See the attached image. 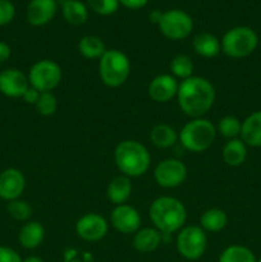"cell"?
<instances>
[{
  "label": "cell",
  "instance_id": "36",
  "mask_svg": "<svg viewBox=\"0 0 261 262\" xmlns=\"http://www.w3.org/2000/svg\"><path fill=\"white\" fill-rule=\"evenodd\" d=\"M38 96H40V92H38L37 90H35L33 87H28V90L25 92V95H23L22 97L27 104L35 105L36 102H37Z\"/></svg>",
  "mask_w": 261,
  "mask_h": 262
},
{
  "label": "cell",
  "instance_id": "24",
  "mask_svg": "<svg viewBox=\"0 0 261 262\" xmlns=\"http://www.w3.org/2000/svg\"><path fill=\"white\" fill-rule=\"evenodd\" d=\"M176 129L168 124H158L153 128L150 133V140L154 146L159 148L171 147L177 142Z\"/></svg>",
  "mask_w": 261,
  "mask_h": 262
},
{
  "label": "cell",
  "instance_id": "12",
  "mask_svg": "<svg viewBox=\"0 0 261 262\" xmlns=\"http://www.w3.org/2000/svg\"><path fill=\"white\" fill-rule=\"evenodd\" d=\"M26 188V178L20 170L8 168L0 173V199L14 201L19 199Z\"/></svg>",
  "mask_w": 261,
  "mask_h": 262
},
{
  "label": "cell",
  "instance_id": "34",
  "mask_svg": "<svg viewBox=\"0 0 261 262\" xmlns=\"http://www.w3.org/2000/svg\"><path fill=\"white\" fill-rule=\"evenodd\" d=\"M18 252L7 246H0V262H22Z\"/></svg>",
  "mask_w": 261,
  "mask_h": 262
},
{
  "label": "cell",
  "instance_id": "27",
  "mask_svg": "<svg viewBox=\"0 0 261 262\" xmlns=\"http://www.w3.org/2000/svg\"><path fill=\"white\" fill-rule=\"evenodd\" d=\"M219 262H256V257L247 247L234 245L223 251Z\"/></svg>",
  "mask_w": 261,
  "mask_h": 262
},
{
  "label": "cell",
  "instance_id": "41",
  "mask_svg": "<svg viewBox=\"0 0 261 262\" xmlns=\"http://www.w3.org/2000/svg\"><path fill=\"white\" fill-rule=\"evenodd\" d=\"M61 2H64V0H61Z\"/></svg>",
  "mask_w": 261,
  "mask_h": 262
},
{
  "label": "cell",
  "instance_id": "20",
  "mask_svg": "<svg viewBox=\"0 0 261 262\" xmlns=\"http://www.w3.org/2000/svg\"><path fill=\"white\" fill-rule=\"evenodd\" d=\"M132 193V183L125 176L115 177L107 186L106 196L113 204L123 205Z\"/></svg>",
  "mask_w": 261,
  "mask_h": 262
},
{
  "label": "cell",
  "instance_id": "22",
  "mask_svg": "<svg viewBox=\"0 0 261 262\" xmlns=\"http://www.w3.org/2000/svg\"><path fill=\"white\" fill-rule=\"evenodd\" d=\"M223 160L229 166H240L247 158V146L242 140L233 138L223 147Z\"/></svg>",
  "mask_w": 261,
  "mask_h": 262
},
{
  "label": "cell",
  "instance_id": "10",
  "mask_svg": "<svg viewBox=\"0 0 261 262\" xmlns=\"http://www.w3.org/2000/svg\"><path fill=\"white\" fill-rule=\"evenodd\" d=\"M156 183L164 188H176L181 186L187 177V169L177 159H165L156 165L154 170Z\"/></svg>",
  "mask_w": 261,
  "mask_h": 262
},
{
  "label": "cell",
  "instance_id": "28",
  "mask_svg": "<svg viewBox=\"0 0 261 262\" xmlns=\"http://www.w3.org/2000/svg\"><path fill=\"white\" fill-rule=\"evenodd\" d=\"M170 71L178 78L187 79L192 77L193 72V63L191 58L187 55H177L170 61Z\"/></svg>",
  "mask_w": 261,
  "mask_h": 262
},
{
  "label": "cell",
  "instance_id": "40",
  "mask_svg": "<svg viewBox=\"0 0 261 262\" xmlns=\"http://www.w3.org/2000/svg\"><path fill=\"white\" fill-rule=\"evenodd\" d=\"M258 262H261V258H260V260H258Z\"/></svg>",
  "mask_w": 261,
  "mask_h": 262
},
{
  "label": "cell",
  "instance_id": "11",
  "mask_svg": "<svg viewBox=\"0 0 261 262\" xmlns=\"http://www.w3.org/2000/svg\"><path fill=\"white\" fill-rule=\"evenodd\" d=\"M76 232L86 242H97L106 235L107 223L101 215L90 212L77 222Z\"/></svg>",
  "mask_w": 261,
  "mask_h": 262
},
{
  "label": "cell",
  "instance_id": "21",
  "mask_svg": "<svg viewBox=\"0 0 261 262\" xmlns=\"http://www.w3.org/2000/svg\"><path fill=\"white\" fill-rule=\"evenodd\" d=\"M193 49L200 56L214 58L222 50V42L212 33L202 32L193 38Z\"/></svg>",
  "mask_w": 261,
  "mask_h": 262
},
{
  "label": "cell",
  "instance_id": "8",
  "mask_svg": "<svg viewBox=\"0 0 261 262\" xmlns=\"http://www.w3.org/2000/svg\"><path fill=\"white\" fill-rule=\"evenodd\" d=\"M160 32L170 40H183L191 35L193 30V20L186 12L171 9L161 14L158 23Z\"/></svg>",
  "mask_w": 261,
  "mask_h": 262
},
{
  "label": "cell",
  "instance_id": "14",
  "mask_svg": "<svg viewBox=\"0 0 261 262\" xmlns=\"http://www.w3.org/2000/svg\"><path fill=\"white\" fill-rule=\"evenodd\" d=\"M112 225L123 234L136 233L140 229L141 217L137 210L129 205H118L110 215Z\"/></svg>",
  "mask_w": 261,
  "mask_h": 262
},
{
  "label": "cell",
  "instance_id": "17",
  "mask_svg": "<svg viewBox=\"0 0 261 262\" xmlns=\"http://www.w3.org/2000/svg\"><path fill=\"white\" fill-rule=\"evenodd\" d=\"M240 136L246 146L261 147V110L246 118L241 127Z\"/></svg>",
  "mask_w": 261,
  "mask_h": 262
},
{
  "label": "cell",
  "instance_id": "13",
  "mask_svg": "<svg viewBox=\"0 0 261 262\" xmlns=\"http://www.w3.org/2000/svg\"><path fill=\"white\" fill-rule=\"evenodd\" d=\"M28 78L17 68H7L0 72V92L7 97H22L28 90Z\"/></svg>",
  "mask_w": 261,
  "mask_h": 262
},
{
  "label": "cell",
  "instance_id": "25",
  "mask_svg": "<svg viewBox=\"0 0 261 262\" xmlns=\"http://www.w3.org/2000/svg\"><path fill=\"white\" fill-rule=\"evenodd\" d=\"M227 222V214L220 209L207 210L202 214L201 219H200V224H201L202 229L211 233H217L224 229Z\"/></svg>",
  "mask_w": 261,
  "mask_h": 262
},
{
  "label": "cell",
  "instance_id": "37",
  "mask_svg": "<svg viewBox=\"0 0 261 262\" xmlns=\"http://www.w3.org/2000/svg\"><path fill=\"white\" fill-rule=\"evenodd\" d=\"M10 54H12V50H10L9 45L0 41V63L7 61L10 58Z\"/></svg>",
  "mask_w": 261,
  "mask_h": 262
},
{
  "label": "cell",
  "instance_id": "32",
  "mask_svg": "<svg viewBox=\"0 0 261 262\" xmlns=\"http://www.w3.org/2000/svg\"><path fill=\"white\" fill-rule=\"evenodd\" d=\"M89 7L100 15H110L115 13L119 7L118 0H87Z\"/></svg>",
  "mask_w": 261,
  "mask_h": 262
},
{
  "label": "cell",
  "instance_id": "30",
  "mask_svg": "<svg viewBox=\"0 0 261 262\" xmlns=\"http://www.w3.org/2000/svg\"><path fill=\"white\" fill-rule=\"evenodd\" d=\"M8 214L17 222H26L32 215V207L23 200H14V201L8 202Z\"/></svg>",
  "mask_w": 261,
  "mask_h": 262
},
{
  "label": "cell",
  "instance_id": "39",
  "mask_svg": "<svg viewBox=\"0 0 261 262\" xmlns=\"http://www.w3.org/2000/svg\"><path fill=\"white\" fill-rule=\"evenodd\" d=\"M22 262H44L42 258L37 257V256H30V257L25 258Z\"/></svg>",
  "mask_w": 261,
  "mask_h": 262
},
{
  "label": "cell",
  "instance_id": "19",
  "mask_svg": "<svg viewBox=\"0 0 261 262\" xmlns=\"http://www.w3.org/2000/svg\"><path fill=\"white\" fill-rule=\"evenodd\" d=\"M161 237L163 234L156 228L138 229L133 238V246L140 252H153L160 246Z\"/></svg>",
  "mask_w": 261,
  "mask_h": 262
},
{
  "label": "cell",
  "instance_id": "6",
  "mask_svg": "<svg viewBox=\"0 0 261 262\" xmlns=\"http://www.w3.org/2000/svg\"><path fill=\"white\" fill-rule=\"evenodd\" d=\"M258 37L250 27L240 26L225 32L222 40V50L228 56L234 59L246 58L256 50Z\"/></svg>",
  "mask_w": 261,
  "mask_h": 262
},
{
  "label": "cell",
  "instance_id": "23",
  "mask_svg": "<svg viewBox=\"0 0 261 262\" xmlns=\"http://www.w3.org/2000/svg\"><path fill=\"white\" fill-rule=\"evenodd\" d=\"M61 13L64 19L72 26L83 25L89 18L87 7L79 0H64L61 4Z\"/></svg>",
  "mask_w": 261,
  "mask_h": 262
},
{
  "label": "cell",
  "instance_id": "31",
  "mask_svg": "<svg viewBox=\"0 0 261 262\" xmlns=\"http://www.w3.org/2000/svg\"><path fill=\"white\" fill-rule=\"evenodd\" d=\"M35 106L38 114L44 115V117H50L56 112L58 101H56V97L51 92H40V96H38Z\"/></svg>",
  "mask_w": 261,
  "mask_h": 262
},
{
  "label": "cell",
  "instance_id": "15",
  "mask_svg": "<svg viewBox=\"0 0 261 262\" xmlns=\"http://www.w3.org/2000/svg\"><path fill=\"white\" fill-rule=\"evenodd\" d=\"M179 84L176 78L169 74H160L155 77L148 84V96L155 102H168L178 92Z\"/></svg>",
  "mask_w": 261,
  "mask_h": 262
},
{
  "label": "cell",
  "instance_id": "26",
  "mask_svg": "<svg viewBox=\"0 0 261 262\" xmlns=\"http://www.w3.org/2000/svg\"><path fill=\"white\" fill-rule=\"evenodd\" d=\"M78 51L87 59H100L105 50V45L96 36H84L78 42Z\"/></svg>",
  "mask_w": 261,
  "mask_h": 262
},
{
  "label": "cell",
  "instance_id": "3",
  "mask_svg": "<svg viewBox=\"0 0 261 262\" xmlns=\"http://www.w3.org/2000/svg\"><path fill=\"white\" fill-rule=\"evenodd\" d=\"M114 160L118 169L128 178L145 174L151 163L147 148L133 140L122 141L115 147Z\"/></svg>",
  "mask_w": 261,
  "mask_h": 262
},
{
  "label": "cell",
  "instance_id": "38",
  "mask_svg": "<svg viewBox=\"0 0 261 262\" xmlns=\"http://www.w3.org/2000/svg\"><path fill=\"white\" fill-rule=\"evenodd\" d=\"M161 14H163V13L159 12V10H154V12L150 14V19H153L154 22L159 23V20H160L161 18Z\"/></svg>",
  "mask_w": 261,
  "mask_h": 262
},
{
  "label": "cell",
  "instance_id": "7",
  "mask_svg": "<svg viewBox=\"0 0 261 262\" xmlns=\"http://www.w3.org/2000/svg\"><path fill=\"white\" fill-rule=\"evenodd\" d=\"M61 81V69L55 61L38 60L32 66L28 74V82L31 87L38 92H50L59 86Z\"/></svg>",
  "mask_w": 261,
  "mask_h": 262
},
{
  "label": "cell",
  "instance_id": "29",
  "mask_svg": "<svg viewBox=\"0 0 261 262\" xmlns=\"http://www.w3.org/2000/svg\"><path fill=\"white\" fill-rule=\"evenodd\" d=\"M241 127H242V123L240 122L238 118L233 117V115H227L219 120L216 129L223 137L233 140L241 135Z\"/></svg>",
  "mask_w": 261,
  "mask_h": 262
},
{
  "label": "cell",
  "instance_id": "33",
  "mask_svg": "<svg viewBox=\"0 0 261 262\" xmlns=\"http://www.w3.org/2000/svg\"><path fill=\"white\" fill-rule=\"evenodd\" d=\"M15 15V8L10 0H0V26L9 25Z\"/></svg>",
  "mask_w": 261,
  "mask_h": 262
},
{
  "label": "cell",
  "instance_id": "35",
  "mask_svg": "<svg viewBox=\"0 0 261 262\" xmlns=\"http://www.w3.org/2000/svg\"><path fill=\"white\" fill-rule=\"evenodd\" d=\"M119 4H122L123 7L128 8V9H141V8L145 7L148 3V0H118Z\"/></svg>",
  "mask_w": 261,
  "mask_h": 262
},
{
  "label": "cell",
  "instance_id": "16",
  "mask_svg": "<svg viewBox=\"0 0 261 262\" xmlns=\"http://www.w3.org/2000/svg\"><path fill=\"white\" fill-rule=\"evenodd\" d=\"M56 13L55 0H31L27 5V20L30 25L40 27L50 22Z\"/></svg>",
  "mask_w": 261,
  "mask_h": 262
},
{
  "label": "cell",
  "instance_id": "2",
  "mask_svg": "<svg viewBox=\"0 0 261 262\" xmlns=\"http://www.w3.org/2000/svg\"><path fill=\"white\" fill-rule=\"evenodd\" d=\"M187 212L183 204L174 197H159L150 206V219L159 232L164 234L181 230L186 222Z\"/></svg>",
  "mask_w": 261,
  "mask_h": 262
},
{
  "label": "cell",
  "instance_id": "9",
  "mask_svg": "<svg viewBox=\"0 0 261 262\" xmlns=\"http://www.w3.org/2000/svg\"><path fill=\"white\" fill-rule=\"evenodd\" d=\"M207 239L201 227H186L179 230L177 237V250L187 260H199L206 250Z\"/></svg>",
  "mask_w": 261,
  "mask_h": 262
},
{
  "label": "cell",
  "instance_id": "4",
  "mask_svg": "<svg viewBox=\"0 0 261 262\" xmlns=\"http://www.w3.org/2000/svg\"><path fill=\"white\" fill-rule=\"evenodd\" d=\"M216 137V128L210 120L196 118L187 123L179 133L182 145L192 152L207 150Z\"/></svg>",
  "mask_w": 261,
  "mask_h": 262
},
{
  "label": "cell",
  "instance_id": "5",
  "mask_svg": "<svg viewBox=\"0 0 261 262\" xmlns=\"http://www.w3.org/2000/svg\"><path fill=\"white\" fill-rule=\"evenodd\" d=\"M99 73L101 81L107 87L115 89L122 86L125 83L130 73L129 59L119 50L115 49L106 50L100 58Z\"/></svg>",
  "mask_w": 261,
  "mask_h": 262
},
{
  "label": "cell",
  "instance_id": "18",
  "mask_svg": "<svg viewBox=\"0 0 261 262\" xmlns=\"http://www.w3.org/2000/svg\"><path fill=\"white\" fill-rule=\"evenodd\" d=\"M44 237H45V229L42 224L37 222H28L20 228L18 241L23 248L33 250L42 243Z\"/></svg>",
  "mask_w": 261,
  "mask_h": 262
},
{
  "label": "cell",
  "instance_id": "1",
  "mask_svg": "<svg viewBox=\"0 0 261 262\" xmlns=\"http://www.w3.org/2000/svg\"><path fill=\"white\" fill-rule=\"evenodd\" d=\"M177 99L184 114L194 119L201 118L214 105V86L206 78L192 76L179 84Z\"/></svg>",
  "mask_w": 261,
  "mask_h": 262
}]
</instances>
